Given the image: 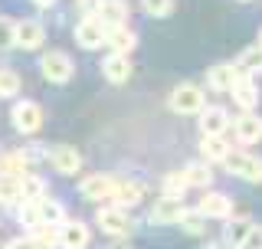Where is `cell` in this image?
Segmentation results:
<instances>
[{"instance_id":"cell-1","label":"cell","mask_w":262,"mask_h":249,"mask_svg":"<svg viewBox=\"0 0 262 249\" xmlns=\"http://www.w3.org/2000/svg\"><path fill=\"white\" fill-rule=\"evenodd\" d=\"M167 102L177 115H200L207 109V95H203V89L193 86V82H180L174 92H170Z\"/></svg>"},{"instance_id":"cell-2","label":"cell","mask_w":262,"mask_h":249,"mask_svg":"<svg viewBox=\"0 0 262 249\" xmlns=\"http://www.w3.org/2000/svg\"><path fill=\"white\" fill-rule=\"evenodd\" d=\"M223 168L233 174V177H243L249 184H262V157L249 154V151H229Z\"/></svg>"},{"instance_id":"cell-3","label":"cell","mask_w":262,"mask_h":249,"mask_svg":"<svg viewBox=\"0 0 262 249\" xmlns=\"http://www.w3.org/2000/svg\"><path fill=\"white\" fill-rule=\"evenodd\" d=\"M39 72H43L46 82H56V86H62V82L72 79L76 66H72V59H69L66 53H59V49H49L43 59H39Z\"/></svg>"},{"instance_id":"cell-4","label":"cell","mask_w":262,"mask_h":249,"mask_svg":"<svg viewBox=\"0 0 262 249\" xmlns=\"http://www.w3.org/2000/svg\"><path fill=\"white\" fill-rule=\"evenodd\" d=\"M10 121L20 135H36V131L43 128V109H39L36 102H30V98H23V102L13 105Z\"/></svg>"},{"instance_id":"cell-5","label":"cell","mask_w":262,"mask_h":249,"mask_svg":"<svg viewBox=\"0 0 262 249\" xmlns=\"http://www.w3.org/2000/svg\"><path fill=\"white\" fill-rule=\"evenodd\" d=\"M95 223L102 226V233H108V236H128L131 233V217L115 203L112 206H98Z\"/></svg>"},{"instance_id":"cell-6","label":"cell","mask_w":262,"mask_h":249,"mask_svg":"<svg viewBox=\"0 0 262 249\" xmlns=\"http://www.w3.org/2000/svg\"><path fill=\"white\" fill-rule=\"evenodd\" d=\"M92 16L102 23L105 30L128 27V4H125V0H98V7H95Z\"/></svg>"},{"instance_id":"cell-7","label":"cell","mask_w":262,"mask_h":249,"mask_svg":"<svg viewBox=\"0 0 262 249\" xmlns=\"http://www.w3.org/2000/svg\"><path fill=\"white\" fill-rule=\"evenodd\" d=\"M105 36H108V30H105L92 13H85V16L76 23V43H79L82 49H98V46L105 43Z\"/></svg>"},{"instance_id":"cell-8","label":"cell","mask_w":262,"mask_h":249,"mask_svg":"<svg viewBox=\"0 0 262 249\" xmlns=\"http://www.w3.org/2000/svg\"><path fill=\"white\" fill-rule=\"evenodd\" d=\"M115 187H118V177H112V174H89V177H82L79 194L89 200H105L115 194Z\"/></svg>"},{"instance_id":"cell-9","label":"cell","mask_w":262,"mask_h":249,"mask_svg":"<svg viewBox=\"0 0 262 249\" xmlns=\"http://www.w3.org/2000/svg\"><path fill=\"white\" fill-rule=\"evenodd\" d=\"M229 112L223 105H207V109L200 112V128H203V138H223L226 128H229Z\"/></svg>"},{"instance_id":"cell-10","label":"cell","mask_w":262,"mask_h":249,"mask_svg":"<svg viewBox=\"0 0 262 249\" xmlns=\"http://www.w3.org/2000/svg\"><path fill=\"white\" fill-rule=\"evenodd\" d=\"M46 39V30L39 20H20L16 23V33H13V46L20 49H39Z\"/></svg>"},{"instance_id":"cell-11","label":"cell","mask_w":262,"mask_h":249,"mask_svg":"<svg viewBox=\"0 0 262 249\" xmlns=\"http://www.w3.org/2000/svg\"><path fill=\"white\" fill-rule=\"evenodd\" d=\"M233 135L239 144H256V141H262V118L256 112H243L233 121Z\"/></svg>"},{"instance_id":"cell-12","label":"cell","mask_w":262,"mask_h":249,"mask_svg":"<svg viewBox=\"0 0 262 249\" xmlns=\"http://www.w3.org/2000/svg\"><path fill=\"white\" fill-rule=\"evenodd\" d=\"M89 239H92V230L79 220H66L59 226V246L62 249H85Z\"/></svg>"},{"instance_id":"cell-13","label":"cell","mask_w":262,"mask_h":249,"mask_svg":"<svg viewBox=\"0 0 262 249\" xmlns=\"http://www.w3.org/2000/svg\"><path fill=\"white\" fill-rule=\"evenodd\" d=\"M196 213H200L203 220H207V217L226 220L229 213H233V200H229L226 194H216V190H207V194H203V200H200V206H196Z\"/></svg>"},{"instance_id":"cell-14","label":"cell","mask_w":262,"mask_h":249,"mask_svg":"<svg viewBox=\"0 0 262 249\" xmlns=\"http://www.w3.org/2000/svg\"><path fill=\"white\" fill-rule=\"evenodd\" d=\"M49 161H53V168L59 174H79L82 171V154L72 144H56L49 151Z\"/></svg>"},{"instance_id":"cell-15","label":"cell","mask_w":262,"mask_h":249,"mask_svg":"<svg viewBox=\"0 0 262 249\" xmlns=\"http://www.w3.org/2000/svg\"><path fill=\"white\" fill-rule=\"evenodd\" d=\"M233 102L239 105L243 112H252L256 109V102H259V86H256V79H249V76H236L233 82Z\"/></svg>"},{"instance_id":"cell-16","label":"cell","mask_w":262,"mask_h":249,"mask_svg":"<svg viewBox=\"0 0 262 249\" xmlns=\"http://www.w3.org/2000/svg\"><path fill=\"white\" fill-rule=\"evenodd\" d=\"M131 59L128 56H105V63H102V76L108 79V82H115V86H121V82H128L131 79Z\"/></svg>"},{"instance_id":"cell-17","label":"cell","mask_w":262,"mask_h":249,"mask_svg":"<svg viewBox=\"0 0 262 249\" xmlns=\"http://www.w3.org/2000/svg\"><path fill=\"white\" fill-rule=\"evenodd\" d=\"M184 200H170V197H161L158 203L151 206V223H177L184 217Z\"/></svg>"},{"instance_id":"cell-18","label":"cell","mask_w":262,"mask_h":249,"mask_svg":"<svg viewBox=\"0 0 262 249\" xmlns=\"http://www.w3.org/2000/svg\"><path fill=\"white\" fill-rule=\"evenodd\" d=\"M236 76H239V72H236L233 63H216L207 72V86L216 89V92H229V89H233V82H236Z\"/></svg>"},{"instance_id":"cell-19","label":"cell","mask_w":262,"mask_h":249,"mask_svg":"<svg viewBox=\"0 0 262 249\" xmlns=\"http://www.w3.org/2000/svg\"><path fill=\"white\" fill-rule=\"evenodd\" d=\"M105 46H112L115 56H128L131 49L138 46V36H135V30L118 27V30H108V36H105Z\"/></svg>"},{"instance_id":"cell-20","label":"cell","mask_w":262,"mask_h":249,"mask_svg":"<svg viewBox=\"0 0 262 249\" xmlns=\"http://www.w3.org/2000/svg\"><path fill=\"white\" fill-rule=\"evenodd\" d=\"M16 187H20V200H43L46 197V184L30 171L16 177Z\"/></svg>"},{"instance_id":"cell-21","label":"cell","mask_w":262,"mask_h":249,"mask_svg":"<svg viewBox=\"0 0 262 249\" xmlns=\"http://www.w3.org/2000/svg\"><path fill=\"white\" fill-rule=\"evenodd\" d=\"M36 210H39V223H46V226H62L66 223V210L59 200L43 197V200H36Z\"/></svg>"},{"instance_id":"cell-22","label":"cell","mask_w":262,"mask_h":249,"mask_svg":"<svg viewBox=\"0 0 262 249\" xmlns=\"http://www.w3.org/2000/svg\"><path fill=\"white\" fill-rule=\"evenodd\" d=\"M115 206H121V210H125V203L128 206H135V203H141V197H144V187L141 184H135V180H118V187H115Z\"/></svg>"},{"instance_id":"cell-23","label":"cell","mask_w":262,"mask_h":249,"mask_svg":"<svg viewBox=\"0 0 262 249\" xmlns=\"http://www.w3.org/2000/svg\"><path fill=\"white\" fill-rule=\"evenodd\" d=\"M200 151H203V161H220L223 164L226 161V154L233 151V148H229V141L226 138H200Z\"/></svg>"},{"instance_id":"cell-24","label":"cell","mask_w":262,"mask_h":249,"mask_svg":"<svg viewBox=\"0 0 262 249\" xmlns=\"http://www.w3.org/2000/svg\"><path fill=\"white\" fill-rule=\"evenodd\" d=\"M236 72H239V76H249V79H252V72H262V49L259 46H246L239 53Z\"/></svg>"},{"instance_id":"cell-25","label":"cell","mask_w":262,"mask_h":249,"mask_svg":"<svg viewBox=\"0 0 262 249\" xmlns=\"http://www.w3.org/2000/svg\"><path fill=\"white\" fill-rule=\"evenodd\" d=\"M184 177H187V184H190V187H203V190L213 184V171H210V164H203V161L187 164V168H184Z\"/></svg>"},{"instance_id":"cell-26","label":"cell","mask_w":262,"mask_h":249,"mask_svg":"<svg viewBox=\"0 0 262 249\" xmlns=\"http://www.w3.org/2000/svg\"><path fill=\"white\" fill-rule=\"evenodd\" d=\"M187 177H184V171H170L167 177H164V197H170V200H184V194H187Z\"/></svg>"},{"instance_id":"cell-27","label":"cell","mask_w":262,"mask_h":249,"mask_svg":"<svg viewBox=\"0 0 262 249\" xmlns=\"http://www.w3.org/2000/svg\"><path fill=\"white\" fill-rule=\"evenodd\" d=\"M30 239H33L39 249H53V246H59V226H46V223H39V226L33 230Z\"/></svg>"},{"instance_id":"cell-28","label":"cell","mask_w":262,"mask_h":249,"mask_svg":"<svg viewBox=\"0 0 262 249\" xmlns=\"http://www.w3.org/2000/svg\"><path fill=\"white\" fill-rule=\"evenodd\" d=\"M16 220H20V226L36 230V226H39V210H36V200H20V206H16Z\"/></svg>"},{"instance_id":"cell-29","label":"cell","mask_w":262,"mask_h":249,"mask_svg":"<svg viewBox=\"0 0 262 249\" xmlns=\"http://www.w3.org/2000/svg\"><path fill=\"white\" fill-rule=\"evenodd\" d=\"M177 226L184 230V233H190V236H200L203 230H207V226H203V217L196 210H184V217L177 220Z\"/></svg>"},{"instance_id":"cell-30","label":"cell","mask_w":262,"mask_h":249,"mask_svg":"<svg viewBox=\"0 0 262 249\" xmlns=\"http://www.w3.org/2000/svg\"><path fill=\"white\" fill-rule=\"evenodd\" d=\"M20 92V76L13 69H0V98H13Z\"/></svg>"},{"instance_id":"cell-31","label":"cell","mask_w":262,"mask_h":249,"mask_svg":"<svg viewBox=\"0 0 262 249\" xmlns=\"http://www.w3.org/2000/svg\"><path fill=\"white\" fill-rule=\"evenodd\" d=\"M249 226H252V223L246 220V217H239V220H233V223H229V226H226V243L239 246V243H243V236L249 233Z\"/></svg>"},{"instance_id":"cell-32","label":"cell","mask_w":262,"mask_h":249,"mask_svg":"<svg viewBox=\"0 0 262 249\" xmlns=\"http://www.w3.org/2000/svg\"><path fill=\"white\" fill-rule=\"evenodd\" d=\"M141 7L147 16H167L174 10V0H141Z\"/></svg>"},{"instance_id":"cell-33","label":"cell","mask_w":262,"mask_h":249,"mask_svg":"<svg viewBox=\"0 0 262 249\" xmlns=\"http://www.w3.org/2000/svg\"><path fill=\"white\" fill-rule=\"evenodd\" d=\"M13 33H16V23L10 16H0V49H13Z\"/></svg>"},{"instance_id":"cell-34","label":"cell","mask_w":262,"mask_h":249,"mask_svg":"<svg viewBox=\"0 0 262 249\" xmlns=\"http://www.w3.org/2000/svg\"><path fill=\"white\" fill-rule=\"evenodd\" d=\"M236 249H262V226H259V223H252L249 233L243 236V243L236 246Z\"/></svg>"},{"instance_id":"cell-35","label":"cell","mask_w":262,"mask_h":249,"mask_svg":"<svg viewBox=\"0 0 262 249\" xmlns=\"http://www.w3.org/2000/svg\"><path fill=\"white\" fill-rule=\"evenodd\" d=\"M7 249H39V246H36V243H33V239L27 236V239H13V243L7 246Z\"/></svg>"},{"instance_id":"cell-36","label":"cell","mask_w":262,"mask_h":249,"mask_svg":"<svg viewBox=\"0 0 262 249\" xmlns=\"http://www.w3.org/2000/svg\"><path fill=\"white\" fill-rule=\"evenodd\" d=\"M33 4H36V7H53L56 0H33Z\"/></svg>"},{"instance_id":"cell-37","label":"cell","mask_w":262,"mask_h":249,"mask_svg":"<svg viewBox=\"0 0 262 249\" xmlns=\"http://www.w3.org/2000/svg\"><path fill=\"white\" fill-rule=\"evenodd\" d=\"M256 46H259V49H262V30H259V43H256Z\"/></svg>"}]
</instances>
